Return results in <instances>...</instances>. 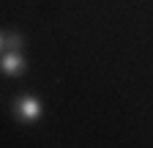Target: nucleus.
I'll return each instance as SVG.
<instances>
[{
    "label": "nucleus",
    "mask_w": 153,
    "mask_h": 148,
    "mask_svg": "<svg viewBox=\"0 0 153 148\" xmlns=\"http://www.w3.org/2000/svg\"><path fill=\"white\" fill-rule=\"evenodd\" d=\"M14 115H16V121L33 123V121L41 118V102H38L36 96H30V93L16 96L14 99Z\"/></svg>",
    "instance_id": "nucleus-1"
},
{
    "label": "nucleus",
    "mask_w": 153,
    "mask_h": 148,
    "mask_svg": "<svg viewBox=\"0 0 153 148\" xmlns=\"http://www.w3.org/2000/svg\"><path fill=\"white\" fill-rule=\"evenodd\" d=\"M25 69H27V61L22 52H6L0 58V71L8 77H19V74H25Z\"/></svg>",
    "instance_id": "nucleus-2"
},
{
    "label": "nucleus",
    "mask_w": 153,
    "mask_h": 148,
    "mask_svg": "<svg viewBox=\"0 0 153 148\" xmlns=\"http://www.w3.org/2000/svg\"><path fill=\"white\" fill-rule=\"evenodd\" d=\"M3 52H22V36L19 33L3 36Z\"/></svg>",
    "instance_id": "nucleus-3"
},
{
    "label": "nucleus",
    "mask_w": 153,
    "mask_h": 148,
    "mask_svg": "<svg viewBox=\"0 0 153 148\" xmlns=\"http://www.w3.org/2000/svg\"><path fill=\"white\" fill-rule=\"evenodd\" d=\"M0 49H3V36H0Z\"/></svg>",
    "instance_id": "nucleus-4"
}]
</instances>
